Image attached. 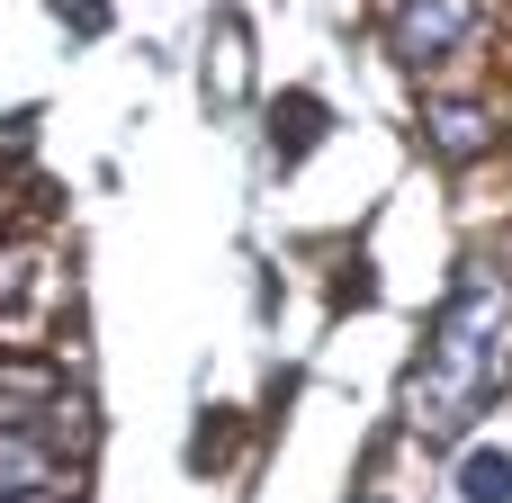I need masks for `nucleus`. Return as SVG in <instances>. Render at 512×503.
Returning a JSON list of instances; mask_svg holds the SVG:
<instances>
[{
    "label": "nucleus",
    "instance_id": "20e7f679",
    "mask_svg": "<svg viewBox=\"0 0 512 503\" xmlns=\"http://www.w3.org/2000/svg\"><path fill=\"white\" fill-rule=\"evenodd\" d=\"M324 135H333V108H324L315 90H279V99H270V153H279V162H306Z\"/></svg>",
    "mask_w": 512,
    "mask_h": 503
},
{
    "label": "nucleus",
    "instance_id": "7ed1b4c3",
    "mask_svg": "<svg viewBox=\"0 0 512 503\" xmlns=\"http://www.w3.org/2000/svg\"><path fill=\"white\" fill-rule=\"evenodd\" d=\"M432 153L441 162H477V153H495V108L486 99H432Z\"/></svg>",
    "mask_w": 512,
    "mask_h": 503
},
{
    "label": "nucleus",
    "instance_id": "39448f33",
    "mask_svg": "<svg viewBox=\"0 0 512 503\" xmlns=\"http://www.w3.org/2000/svg\"><path fill=\"white\" fill-rule=\"evenodd\" d=\"M54 486V450L36 432H0V503H36Z\"/></svg>",
    "mask_w": 512,
    "mask_h": 503
},
{
    "label": "nucleus",
    "instance_id": "423d86ee",
    "mask_svg": "<svg viewBox=\"0 0 512 503\" xmlns=\"http://www.w3.org/2000/svg\"><path fill=\"white\" fill-rule=\"evenodd\" d=\"M504 495H512V450L504 441L459 450V503H504Z\"/></svg>",
    "mask_w": 512,
    "mask_h": 503
},
{
    "label": "nucleus",
    "instance_id": "f257e3e1",
    "mask_svg": "<svg viewBox=\"0 0 512 503\" xmlns=\"http://www.w3.org/2000/svg\"><path fill=\"white\" fill-rule=\"evenodd\" d=\"M504 387H512V288L486 261H468L459 288H450V306L432 315V333H423V351H414L405 423H414V441L450 450V441H468V423H477Z\"/></svg>",
    "mask_w": 512,
    "mask_h": 503
},
{
    "label": "nucleus",
    "instance_id": "0eeeda50",
    "mask_svg": "<svg viewBox=\"0 0 512 503\" xmlns=\"http://www.w3.org/2000/svg\"><path fill=\"white\" fill-rule=\"evenodd\" d=\"M54 18H63L72 36H108V0H54Z\"/></svg>",
    "mask_w": 512,
    "mask_h": 503
},
{
    "label": "nucleus",
    "instance_id": "f03ea898",
    "mask_svg": "<svg viewBox=\"0 0 512 503\" xmlns=\"http://www.w3.org/2000/svg\"><path fill=\"white\" fill-rule=\"evenodd\" d=\"M387 36L414 72H441L477 36V0H387Z\"/></svg>",
    "mask_w": 512,
    "mask_h": 503
}]
</instances>
